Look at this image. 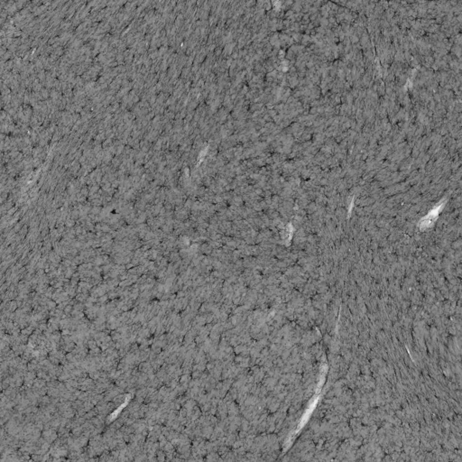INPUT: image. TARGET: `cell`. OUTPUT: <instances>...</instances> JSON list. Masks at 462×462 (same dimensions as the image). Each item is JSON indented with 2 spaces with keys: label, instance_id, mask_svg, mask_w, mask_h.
Here are the masks:
<instances>
[{
  "label": "cell",
  "instance_id": "1",
  "mask_svg": "<svg viewBox=\"0 0 462 462\" xmlns=\"http://www.w3.org/2000/svg\"><path fill=\"white\" fill-rule=\"evenodd\" d=\"M444 207V203L437 206L436 208H434L433 209H431L430 212L428 213V215L425 216L424 217L421 222L419 223V228L421 230H425L427 228H430L434 222H436L437 219H438V216L440 214V212H442L443 210V208Z\"/></svg>",
  "mask_w": 462,
  "mask_h": 462
}]
</instances>
